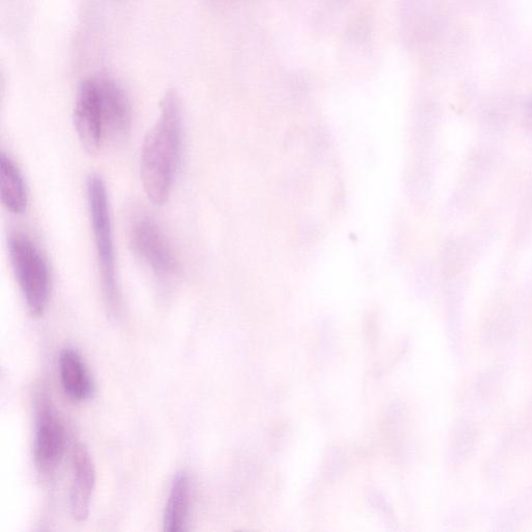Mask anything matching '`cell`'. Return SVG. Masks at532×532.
Wrapping results in <instances>:
<instances>
[{
  "label": "cell",
  "mask_w": 532,
  "mask_h": 532,
  "mask_svg": "<svg viewBox=\"0 0 532 532\" xmlns=\"http://www.w3.org/2000/svg\"><path fill=\"white\" fill-rule=\"evenodd\" d=\"M35 415V462L42 473H49L60 464L66 434L63 422L44 390H39L35 396Z\"/></svg>",
  "instance_id": "cell-6"
},
{
  "label": "cell",
  "mask_w": 532,
  "mask_h": 532,
  "mask_svg": "<svg viewBox=\"0 0 532 532\" xmlns=\"http://www.w3.org/2000/svg\"><path fill=\"white\" fill-rule=\"evenodd\" d=\"M60 374L65 394L76 403L87 401L93 393V382L87 366L75 350L67 348L60 356Z\"/></svg>",
  "instance_id": "cell-8"
},
{
  "label": "cell",
  "mask_w": 532,
  "mask_h": 532,
  "mask_svg": "<svg viewBox=\"0 0 532 532\" xmlns=\"http://www.w3.org/2000/svg\"><path fill=\"white\" fill-rule=\"evenodd\" d=\"M89 214L101 274L103 300L108 315L117 319L121 310L113 226L108 191L103 179L91 174L87 179Z\"/></svg>",
  "instance_id": "cell-3"
},
{
  "label": "cell",
  "mask_w": 532,
  "mask_h": 532,
  "mask_svg": "<svg viewBox=\"0 0 532 532\" xmlns=\"http://www.w3.org/2000/svg\"><path fill=\"white\" fill-rule=\"evenodd\" d=\"M73 484L70 492V511L78 522L90 515L91 499L96 484L93 459L85 444H78L73 452Z\"/></svg>",
  "instance_id": "cell-7"
},
{
  "label": "cell",
  "mask_w": 532,
  "mask_h": 532,
  "mask_svg": "<svg viewBox=\"0 0 532 532\" xmlns=\"http://www.w3.org/2000/svg\"><path fill=\"white\" fill-rule=\"evenodd\" d=\"M333 136L330 130L324 126H318L312 130L308 140V155L313 166L324 168L332 163Z\"/></svg>",
  "instance_id": "cell-11"
},
{
  "label": "cell",
  "mask_w": 532,
  "mask_h": 532,
  "mask_svg": "<svg viewBox=\"0 0 532 532\" xmlns=\"http://www.w3.org/2000/svg\"><path fill=\"white\" fill-rule=\"evenodd\" d=\"M182 109L175 90L166 93L161 113L149 131L141 156V179L149 200L168 202L180 166L182 152Z\"/></svg>",
  "instance_id": "cell-2"
},
{
  "label": "cell",
  "mask_w": 532,
  "mask_h": 532,
  "mask_svg": "<svg viewBox=\"0 0 532 532\" xmlns=\"http://www.w3.org/2000/svg\"><path fill=\"white\" fill-rule=\"evenodd\" d=\"M128 235L133 253L157 280L170 282L179 273V261L169 239L156 220L143 210L132 211Z\"/></svg>",
  "instance_id": "cell-5"
},
{
  "label": "cell",
  "mask_w": 532,
  "mask_h": 532,
  "mask_svg": "<svg viewBox=\"0 0 532 532\" xmlns=\"http://www.w3.org/2000/svg\"><path fill=\"white\" fill-rule=\"evenodd\" d=\"M321 224L313 218L304 219L300 227V245L303 249H310L315 246L321 235Z\"/></svg>",
  "instance_id": "cell-12"
},
{
  "label": "cell",
  "mask_w": 532,
  "mask_h": 532,
  "mask_svg": "<svg viewBox=\"0 0 532 532\" xmlns=\"http://www.w3.org/2000/svg\"><path fill=\"white\" fill-rule=\"evenodd\" d=\"M8 250L26 306L32 315L39 317L44 314L50 296L48 262L33 239L20 231L9 235Z\"/></svg>",
  "instance_id": "cell-4"
},
{
  "label": "cell",
  "mask_w": 532,
  "mask_h": 532,
  "mask_svg": "<svg viewBox=\"0 0 532 532\" xmlns=\"http://www.w3.org/2000/svg\"><path fill=\"white\" fill-rule=\"evenodd\" d=\"M132 111L124 89L108 75L87 78L78 88L74 126L79 141L92 154L119 146L131 130Z\"/></svg>",
  "instance_id": "cell-1"
},
{
  "label": "cell",
  "mask_w": 532,
  "mask_h": 532,
  "mask_svg": "<svg viewBox=\"0 0 532 532\" xmlns=\"http://www.w3.org/2000/svg\"><path fill=\"white\" fill-rule=\"evenodd\" d=\"M0 190L4 206L15 215L28 207V192L20 170L6 153L0 155Z\"/></svg>",
  "instance_id": "cell-10"
},
{
  "label": "cell",
  "mask_w": 532,
  "mask_h": 532,
  "mask_svg": "<svg viewBox=\"0 0 532 532\" xmlns=\"http://www.w3.org/2000/svg\"><path fill=\"white\" fill-rule=\"evenodd\" d=\"M192 484L188 473L178 472L174 477L164 514V530L181 532L186 530L191 514Z\"/></svg>",
  "instance_id": "cell-9"
}]
</instances>
